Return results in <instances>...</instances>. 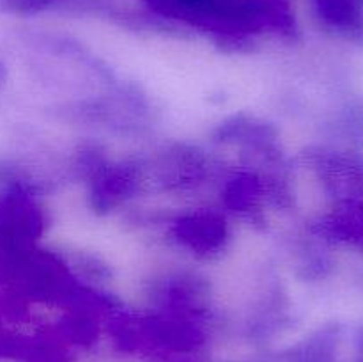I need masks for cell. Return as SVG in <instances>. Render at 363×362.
I'll list each match as a JSON object with an SVG mask.
<instances>
[{
    "instance_id": "1",
    "label": "cell",
    "mask_w": 363,
    "mask_h": 362,
    "mask_svg": "<svg viewBox=\"0 0 363 362\" xmlns=\"http://www.w3.org/2000/svg\"><path fill=\"white\" fill-rule=\"evenodd\" d=\"M156 13L225 38H243L266 27H293L282 0H145Z\"/></svg>"
},
{
    "instance_id": "3",
    "label": "cell",
    "mask_w": 363,
    "mask_h": 362,
    "mask_svg": "<svg viewBox=\"0 0 363 362\" xmlns=\"http://www.w3.org/2000/svg\"><path fill=\"white\" fill-rule=\"evenodd\" d=\"M340 325L328 323L294 344L286 353V362H337L340 344Z\"/></svg>"
},
{
    "instance_id": "4",
    "label": "cell",
    "mask_w": 363,
    "mask_h": 362,
    "mask_svg": "<svg viewBox=\"0 0 363 362\" xmlns=\"http://www.w3.org/2000/svg\"><path fill=\"white\" fill-rule=\"evenodd\" d=\"M60 0H2L7 9L21 14L43 13V11L53 9Z\"/></svg>"
},
{
    "instance_id": "2",
    "label": "cell",
    "mask_w": 363,
    "mask_h": 362,
    "mask_svg": "<svg viewBox=\"0 0 363 362\" xmlns=\"http://www.w3.org/2000/svg\"><path fill=\"white\" fill-rule=\"evenodd\" d=\"M319 18L337 34L363 43V0H312Z\"/></svg>"
},
{
    "instance_id": "5",
    "label": "cell",
    "mask_w": 363,
    "mask_h": 362,
    "mask_svg": "<svg viewBox=\"0 0 363 362\" xmlns=\"http://www.w3.org/2000/svg\"><path fill=\"white\" fill-rule=\"evenodd\" d=\"M353 362H363V325L357 332V343H354V358Z\"/></svg>"
}]
</instances>
